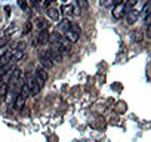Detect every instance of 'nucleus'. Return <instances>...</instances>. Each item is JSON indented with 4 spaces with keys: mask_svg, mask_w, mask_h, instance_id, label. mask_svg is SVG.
I'll return each mask as SVG.
<instances>
[{
    "mask_svg": "<svg viewBox=\"0 0 151 142\" xmlns=\"http://www.w3.org/2000/svg\"><path fill=\"white\" fill-rule=\"evenodd\" d=\"M21 79V70L19 68H14L12 71H11V80L15 83V82H18Z\"/></svg>",
    "mask_w": 151,
    "mask_h": 142,
    "instance_id": "f3484780",
    "label": "nucleus"
},
{
    "mask_svg": "<svg viewBox=\"0 0 151 142\" xmlns=\"http://www.w3.org/2000/svg\"><path fill=\"white\" fill-rule=\"evenodd\" d=\"M142 15L145 18V24H150V5L148 3H145V6L142 9Z\"/></svg>",
    "mask_w": 151,
    "mask_h": 142,
    "instance_id": "aec40b11",
    "label": "nucleus"
},
{
    "mask_svg": "<svg viewBox=\"0 0 151 142\" xmlns=\"http://www.w3.org/2000/svg\"><path fill=\"white\" fill-rule=\"evenodd\" d=\"M31 30H33V24H31L30 21H27L25 25H24V34H30Z\"/></svg>",
    "mask_w": 151,
    "mask_h": 142,
    "instance_id": "4be33fe9",
    "label": "nucleus"
},
{
    "mask_svg": "<svg viewBox=\"0 0 151 142\" xmlns=\"http://www.w3.org/2000/svg\"><path fill=\"white\" fill-rule=\"evenodd\" d=\"M22 58H24V50H17V49H14V50H12L11 61H21Z\"/></svg>",
    "mask_w": 151,
    "mask_h": 142,
    "instance_id": "2eb2a0df",
    "label": "nucleus"
},
{
    "mask_svg": "<svg viewBox=\"0 0 151 142\" xmlns=\"http://www.w3.org/2000/svg\"><path fill=\"white\" fill-rule=\"evenodd\" d=\"M61 2H62V3H67V0H61Z\"/></svg>",
    "mask_w": 151,
    "mask_h": 142,
    "instance_id": "2f4dec72",
    "label": "nucleus"
},
{
    "mask_svg": "<svg viewBox=\"0 0 151 142\" xmlns=\"http://www.w3.org/2000/svg\"><path fill=\"white\" fill-rule=\"evenodd\" d=\"M124 14H126V9H124V5H123V3H119V5L114 6V9H113V16H114L116 19H122V18L124 16Z\"/></svg>",
    "mask_w": 151,
    "mask_h": 142,
    "instance_id": "0eeeda50",
    "label": "nucleus"
},
{
    "mask_svg": "<svg viewBox=\"0 0 151 142\" xmlns=\"http://www.w3.org/2000/svg\"><path fill=\"white\" fill-rule=\"evenodd\" d=\"M9 93V85L8 83H0V99H5Z\"/></svg>",
    "mask_w": 151,
    "mask_h": 142,
    "instance_id": "4468645a",
    "label": "nucleus"
},
{
    "mask_svg": "<svg viewBox=\"0 0 151 142\" xmlns=\"http://www.w3.org/2000/svg\"><path fill=\"white\" fill-rule=\"evenodd\" d=\"M99 3H101V6H108L110 5V0H101Z\"/></svg>",
    "mask_w": 151,
    "mask_h": 142,
    "instance_id": "c85d7f7f",
    "label": "nucleus"
},
{
    "mask_svg": "<svg viewBox=\"0 0 151 142\" xmlns=\"http://www.w3.org/2000/svg\"><path fill=\"white\" fill-rule=\"evenodd\" d=\"M25 42H18L17 44H15V47L14 49H17V50H25Z\"/></svg>",
    "mask_w": 151,
    "mask_h": 142,
    "instance_id": "b1692460",
    "label": "nucleus"
},
{
    "mask_svg": "<svg viewBox=\"0 0 151 142\" xmlns=\"http://www.w3.org/2000/svg\"><path fill=\"white\" fill-rule=\"evenodd\" d=\"M47 16L52 19V21H59L61 19V12H59V9L58 8H47Z\"/></svg>",
    "mask_w": 151,
    "mask_h": 142,
    "instance_id": "6e6552de",
    "label": "nucleus"
},
{
    "mask_svg": "<svg viewBox=\"0 0 151 142\" xmlns=\"http://www.w3.org/2000/svg\"><path fill=\"white\" fill-rule=\"evenodd\" d=\"M25 101H27L25 96H22L21 93L17 95V98H15V101H14V107H15V110H22V108L25 107Z\"/></svg>",
    "mask_w": 151,
    "mask_h": 142,
    "instance_id": "9d476101",
    "label": "nucleus"
},
{
    "mask_svg": "<svg viewBox=\"0 0 151 142\" xmlns=\"http://www.w3.org/2000/svg\"><path fill=\"white\" fill-rule=\"evenodd\" d=\"M71 24H73V22H71L68 18L61 19V21H59V24H58V30H59V33H64V34H65V33L71 28Z\"/></svg>",
    "mask_w": 151,
    "mask_h": 142,
    "instance_id": "1a4fd4ad",
    "label": "nucleus"
},
{
    "mask_svg": "<svg viewBox=\"0 0 151 142\" xmlns=\"http://www.w3.org/2000/svg\"><path fill=\"white\" fill-rule=\"evenodd\" d=\"M9 70H11V67H9V64H8V65H2V67H0V76H2V77H3V76H5L6 73H8V71H9Z\"/></svg>",
    "mask_w": 151,
    "mask_h": 142,
    "instance_id": "5701e85b",
    "label": "nucleus"
},
{
    "mask_svg": "<svg viewBox=\"0 0 151 142\" xmlns=\"http://www.w3.org/2000/svg\"><path fill=\"white\" fill-rule=\"evenodd\" d=\"M11 55H12V52H6L3 56H0V67H2V65H8L11 62Z\"/></svg>",
    "mask_w": 151,
    "mask_h": 142,
    "instance_id": "6ab92c4d",
    "label": "nucleus"
},
{
    "mask_svg": "<svg viewBox=\"0 0 151 142\" xmlns=\"http://www.w3.org/2000/svg\"><path fill=\"white\" fill-rule=\"evenodd\" d=\"M136 3H138V0H127L126 3H123V5H124V9H126V12H127V11H130V9H133Z\"/></svg>",
    "mask_w": 151,
    "mask_h": 142,
    "instance_id": "412c9836",
    "label": "nucleus"
},
{
    "mask_svg": "<svg viewBox=\"0 0 151 142\" xmlns=\"http://www.w3.org/2000/svg\"><path fill=\"white\" fill-rule=\"evenodd\" d=\"M139 12L136 11V9H130V11H127L126 14H124V21H126V24L127 25H133L138 19H139Z\"/></svg>",
    "mask_w": 151,
    "mask_h": 142,
    "instance_id": "7ed1b4c3",
    "label": "nucleus"
},
{
    "mask_svg": "<svg viewBox=\"0 0 151 142\" xmlns=\"http://www.w3.org/2000/svg\"><path fill=\"white\" fill-rule=\"evenodd\" d=\"M46 53L49 55V58H50V61H52V62H62V53H61V50H59L56 46H53V47L47 49V50H46Z\"/></svg>",
    "mask_w": 151,
    "mask_h": 142,
    "instance_id": "20e7f679",
    "label": "nucleus"
},
{
    "mask_svg": "<svg viewBox=\"0 0 151 142\" xmlns=\"http://www.w3.org/2000/svg\"><path fill=\"white\" fill-rule=\"evenodd\" d=\"M142 40H144V34H142V31L136 30V31L132 33V42H135V43H141Z\"/></svg>",
    "mask_w": 151,
    "mask_h": 142,
    "instance_id": "dca6fc26",
    "label": "nucleus"
},
{
    "mask_svg": "<svg viewBox=\"0 0 151 142\" xmlns=\"http://www.w3.org/2000/svg\"><path fill=\"white\" fill-rule=\"evenodd\" d=\"M49 37H50V34H49L47 28L40 30L39 36H36V42H37V44H46V43H49Z\"/></svg>",
    "mask_w": 151,
    "mask_h": 142,
    "instance_id": "423d86ee",
    "label": "nucleus"
},
{
    "mask_svg": "<svg viewBox=\"0 0 151 142\" xmlns=\"http://www.w3.org/2000/svg\"><path fill=\"white\" fill-rule=\"evenodd\" d=\"M34 2H36V3H42V2H43V0H34Z\"/></svg>",
    "mask_w": 151,
    "mask_h": 142,
    "instance_id": "c756f323",
    "label": "nucleus"
},
{
    "mask_svg": "<svg viewBox=\"0 0 151 142\" xmlns=\"http://www.w3.org/2000/svg\"><path fill=\"white\" fill-rule=\"evenodd\" d=\"M34 24H36V27H37L39 30H46V28H47V21H46L43 16H37V18L34 19Z\"/></svg>",
    "mask_w": 151,
    "mask_h": 142,
    "instance_id": "f8f14e48",
    "label": "nucleus"
},
{
    "mask_svg": "<svg viewBox=\"0 0 151 142\" xmlns=\"http://www.w3.org/2000/svg\"><path fill=\"white\" fill-rule=\"evenodd\" d=\"M3 9H5V14H6V15L9 16V15H11V12H12V9H11V6H5Z\"/></svg>",
    "mask_w": 151,
    "mask_h": 142,
    "instance_id": "cd10ccee",
    "label": "nucleus"
},
{
    "mask_svg": "<svg viewBox=\"0 0 151 142\" xmlns=\"http://www.w3.org/2000/svg\"><path fill=\"white\" fill-rule=\"evenodd\" d=\"M8 43H9V39L8 37H0V47L8 46Z\"/></svg>",
    "mask_w": 151,
    "mask_h": 142,
    "instance_id": "a878e982",
    "label": "nucleus"
},
{
    "mask_svg": "<svg viewBox=\"0 0 151 142\" xmlns=\"http://www.w3.org/2000/svg\"><path fill=\"white\" fill-rule=\"evenodd\" d=\"M39 59H40V64H42V67H43L45 70H50V68L53 67V62L50 61V58H49V55L46 53V50L39 53Z\"/></svg>",
    "mask_w": 151,
    "mask_h": 142,
    "instance_id": "39448f33",
    "label": "nucleus"
},
{
    "mask_svg": "<svg viewBox=\"0 0 151 142\" xmlns=\"http://www.w3.org/2000/svg\"><path fill=\"white\" fill-rule=\"evenodd\" d=\"M34 80H36V83L43 89L45 83L47 82V73H46V70H45L43 67H37L36 74H34Z\"/></svg>",
    "mask_w": 151,
    "mask_h": 142,
    "instance_id": "f03ea898",
    "label": "nucleus"
},
{
    "mask_svg": "<svg viewBox=\"0 0 151 142\" xmlns=\"http://www.w3.org/2000/svg\"><path fill=\"white\" fill-rule=\"evenodd\" d=\"M2 80H3V77H2V76H0V83H2Z\"/></svg>",
    "mask_w": 151,
    "mask_h": 142,
    "instance_id": "7c9ffc66",
    "label": "nucleus"
},
{
    "mask_svg": "<svg viewBox=\"0 0 151 142\" xmlns=\"http://www.w3.org/2000/svg\"><path fill=\"white\" fill-rule=\"evenodd\" d=\"M76 3H77L79 9L83 11V12H86L89 9V2H88V0H76Z\"/></svg>",
    "mask_w": 151,
    "mask_h": 142,
    "instance_id": "a211bd4d",
    "label": "nucleus"
},
{
    "mask_svg": "<svg viewBox=\"0 0 151 142\" xmlns=\"http://www.w3.org/2000/svg\"><path fill=\"white\" fill-rule=\"evenodd\" d=\"M18 5H19V8H21V9H24V11H27V9H28L27 0H18Z\"/></svg>",
    "mask_w": 151,
    "mask_h": 142,
    "instance_id": "393cba45",
    "label": "nucleus"
},
{
    "mask_svg": "<svg viewBox=\"0 0 151 142\" xmlns=\"http://www.w3.org/2000/svg\"><path fill=\"white\" fill-rule=\"evenodd\" d=\"M59 12L64 14L67 18H70L71 15H74V6H73V5H67V3H64V5L61 6Z\"/></svg>",
    "mask_w": 151,
    "mask_h": 142,
    "instance_id": "9b49d317",
    "label": "nucleus"
},
{
    "mask_svg": "<svg viewBox=\"0 0 151 142\" xmlns=\"http://www.w3.org/2000/svg\"><path fill=\"white\" fill-rule=\"evenodd\" d=\"M8 50H9V47H8V46H3V47H0V56H3V55H5V53H6Z\"/></svg>",
    "mask_w": 151,
    "mask_h": 142,
    "instance_id": "bb28decb",
    "label": "nucleus"
},
{
    "mask_svg": "<svg viewBox=\"0 0 151 142\" xmlns=\"http://www.w3.org/2000/svg\"><path fill=\"white\" fill-rule=\"evenodd\" d=\"M17 31H18V25H17L15 22H12V24H9V27L5 30V37H8V39H9V37H11V36H14Z\"/></svg>",
    "mask_w": 151,
    "mask_h": 142,
    "instance_id": "ddd939ff",
    "label": "nucleus"
},
{
    "mask_svg": "<svg viewBox=\"0 0 151 142\" xmlns=\"http://www.w3.org/2000/svg\"><path fill=\"white\" fill-rule=\"evenodd\" d=\"M80 34H82L80 25H79V24H71V28L65 33V37H67L71 43H76V42H79Z\"/></svg>",
    "mask_w": 151,
    "mask_h": 142,
    "instance_id": "f257e3e1",
    "label": "nucleus"
}]
</instances>
